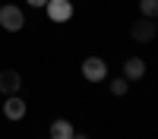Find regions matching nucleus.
I'll list each match as a JSON object with an SVG mask.
<instances>
[{"label":"nucleus","instance_id":"1","mask_svg":"<svg viewBox=\"0 0 158 139\" xmlns=\"http://www.w3.org/2000/svg\"><path fill=\"white\" fill-rule=\"evenodd\" d=\"M0 25H3L6 32H22V25H25V16H22V10L16 3H6V6H0Z\"/></svg>","mask_w":158,"mask_h":139},{"label":"nucleus","instance_id":"2","mask_svg":"<svg viewBox=\"0 0 158 139\" xmlns=\"http://www.w3.org/2000/svg\"><path fill=\"white\" fill-rule=\"evenodd\" d=\"M82 76L89 82H101L104 76H108V63H104L101 57H85V63H82Z\"/></svg>","mask_w":158,"mask_h":139},{"label":"nucleus","instance_id":"3","mask_svg":"<svg viewBox=\"0 0 158 139\" xmlns=\"http://www.w3.org/2000/svg\"><path fill=\"white\" fill-rule=\"evenodd\" d=\"M44 10H48V16L54 19V22H67V19L73 16L70 0H48V3H44Z\"/></svg>","mask_w":158,"mask_h":139},{"label":"nucleus","instance_id":"4","mask_svg":"<svg viewBox=\"0 0 158 139\" xmlns=\"http://www.w3.org/2000/svg\"><path fill=\"white\" fill-rule=\"evenodd\" d=\"M130 32H133V41H152V38L158 35V32H155V25H152V19H146V16L136 19Z\"/></svg>","mask_w":158,"mask_h":139},{"label":"nucleus","instance_id":"5","mask_svg":"<svg viewBox=\"0 0 158 139\" xmlns=\"http://www.w3.org/2000/svg\"><path fill=\"white\" fill-rule=\"evenodd\" d=\"M19 85H22V76H19L16 70H3V73H0V92L19 95Z\"/></svg>","mask_w":158,"mask_h":139},{"label":"nucleus","instance_id":"6","mask_svg":"<svg viewBox=\"0 0 158 139\" xmlns=\"http://www.w3.org/2000/svg\"><path fill=\"white\" fill-rule=\"evenodd\" d=\"M3 114H6V120H22L25 117V101L19 95H10L6 104H3Z\"/></svg>","mask_w":158,"mask_h":139},{"label":"nucleus","instance_id":"7","mask_svg":"<svg viewBox=\"0 0 158 139\" xmlns=\"http://www.w3.org/2000/svg\"><path fill=\"white\" fill-rule=\"evenodd\" d=\"M142 73H146V63H142L139 57H130L123 63V79H139Z\"/></svg>","mask_w":158,"mask_h":139},{"label":"nucleus","instance_id":"8","mask_svg":"<svg viewBox=\"0 0 158 139\" xmlns=\"http://www.w3.org/2000/svg\"><path fill=\"white\" fill-rule=\"evenodd\" d=\"M70 136H73L70 120H54L51 123V139H70Z\"/></svg>","mask_w":158,"mask_h":139},{"label":"nucleus","instance_id":"9","mask_svg":"<svg viewBox=\"0 0 158 139\" xmlns=\"http://www.w3.org/2000/svg\"><path fill=\"white\" fill-rule=\"evenodd\" d=\"M139 10L146 19H158V0H139Z\"/></svg>","mask_w":158,"mask_h":139},{"label":"nucleus","instance_id":"10","mask_svg":"<svg viewBox=\"0 0 158 139\" xmlns=\"http://www.w3.org/2000/svg\"><path fill=\"white\" fill-rule=\"evenodd\" d=\"M127 88H130V79H120V76H117V79L111 82V92L114 95H127Z\"/></svg>","mask_w":158,"mask_h":139},{"label":"nucleus","instance_id":"11","mask_svg":"<svg viewBox=\"0 0 158 139\" xmlns=\"http://www.w3.org/2000/svg\"><path fill=\"white\" fill-rule=\"evenodd\" d=\"M25 3H29V6H44L48 0H25Z\"/></svg>","mask_w":158,"mask_h":139},{"label":"nucleus","instance_id":"12","mask_svg":"<svg viewBox=\"0 0 158 139\" xmlns=\"http://www.w3.org/2000/svg\"><path fill=\"white\" fill-rule=\"evenodd\" d=\"M70 139H85V136H79V133H73V136H70Z\"/></svg>","mask_w":158,"mask_h":139},{"label":"nucleus","instance_id":"13","mask_svg":"<svg viewBox=\"0 0 158 139\" xmlns=\"http://www.w3.org/2000/svg\"><path fill=\"white\" fill-rule=\"evenodd\" d=\"M155 32H158V25H155Z\"/></svg>","mask_w":158,"mask_h":139}]
</instances>
